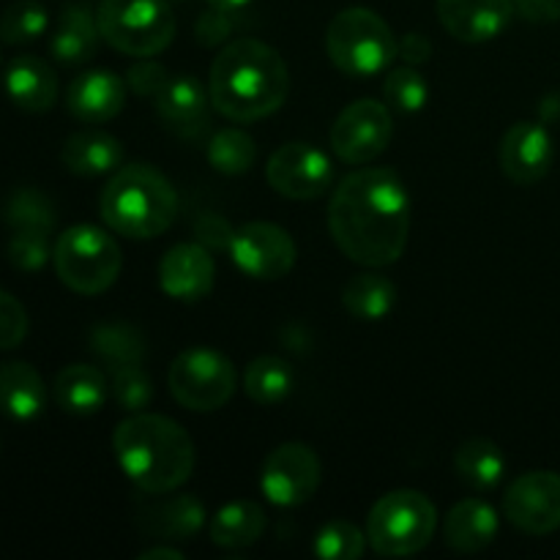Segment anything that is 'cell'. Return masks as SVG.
Returning a JSON list of instances; mask_svg holds the SVG:
<instances>
[{
	"label": "cell",
	"instance_id": "obj_1",
	"mask_svg": "<svg viewBox=\"0 0 560 560\" xmlns=\"http://www.w3.org/2000/svg\"><path fill=\"white\" fill-rule=\"evenodd\" d=\"M328 230L348 260L386 268L402 257L410 235V195L388 167L350 173L328 202Z\"/></svg>",
	"mask_w": 560,
	"mask_h": 560
},
{
	"label": "cell",
	"instance_id": "obj_2",
	"mask_svg": "<svg viewBox=\"0 0 560 560\" xmlns=\"http://www.w3.org/2000/svg\"><path fill=\"white\" fill-rule=\"evenodd\" d=\"M290 71L282 55L260 38H235L213 58L208 74L211 107L233 124H255L284 104Z\"/></svg>",
	"mask_w": 560,
	"mask_h": 560
},
{
	"label": "cell",
	"instance_id": "obj_3",
	"mask_svg": "<svg viewBox=\"0 0 560 560\" xmlns=\"http://www.w3.org/2000/svg\"><path fill=\"white\" fill-rule=\"evenodd\" d=\"M113 452L126 479L145 495H167L191 479L195 441L178 421L159 413H131L113 432Z\"/></svg>",
	"mask_w": 560,
	"mask_h": 560
},
{
	"label": "cell",
	"instance_id": "obj_4",
	"mask_svg": "<svg viewBox=\"0 0 560 560\" xmlns=\"http://www.w3.org/2000/svg\"><path fill=\"white\" fill-rule=\"evenodd\" d=\"M104 224L126 238H156L178 213L173 184L151 164H126L113 173L98 200Z\"/></svg>",
	"mask_w": 560,
	"mask_h": 560
},
{
	"label": "cell",
	"instance_id": "obj_5",
	"mask_svg": "<svg viewBox=\"0 0 560 560\" xmlns=\"http://www.w3.org/2000/svg\"><path fill=\"white\" fill-rule=\"evenodd\" d=\"M326 52L342 74L366 80L386 71L397 58V36L381 14L353 5L328 22Z\"/></svg>",
	"mask_w": 560,
	"mask_h": 560
},
{
	"label": "cell",
	"instance_id": "obj_6",
	"mask_svg": "<svg viewBox=\"0 0 560 560\" xmlns=\"http://www.w3.org/2000/svg\"><path fill=\"white\" fill-rule=\"evenodd\" d=\"M55 273L77 295H98L115 284L124 268L120 246L107 230L74 224L52 246Z\"/></svg>",
	"mask_w": 560,
	"mask_h": 560
},
{
	"label": "cell",
	"instance_id": "obj_7",
	"mask_svg": "<svg viewBox=\"0 0 560 560\" xmlns=\"http://www.w3.org/2000/svg\"><path fill=\"white\" fill-rule=\"evenodd\" d=\"M438 509L424 492L394 490L372 506L366 517V541L383 558L416 556L432 541Z\"/></svg>",
	"mask_w": 560,
	"mask_h": 560
},
{
	"label": "cell",
	"instance_id": "obj_8",
	"mask_svg": "<svg viewBox=\"0 0 560 560\" xmlns=\"http://www.w3.org/2000/svg\"><path fill=\"white\" fill-rule=\"evenodd\" d=\"M96 22L104 42L131 58H153L175 38V16L167 0H102Z\"/></svg>",
	"mask_w": 560,
	"mask_h": 560
},
{
	"label": "cell",
	"instance_id": "obj_9",
	"mask_svg": "<svg viewBox=\"0 0 560 560\" xmlns=\"http://www.w3.org/2000/svg\"><path fill=\"white\" fill-rule=\"evenodd\" d=\"M167 386L180 408L211 413L233 399L238 375L233 361L219 350L189 348L170 364Z\"/></svg>",
	"mask_w": 560,
	"mask_h": 560
},
{
	"label": "cell",
	"instance_id": "obj_10",
	"mask_svg": "<svg viewBox=\"0 0 560 560\" xmlns=\"http://www.w3.org/2000/svg\"><path fill=\"white\" fill-rule=\"evenodd\" d=\"M320 476L323 468L315 448L306 443H282L262 459L260 490L273 506L295 509L312 501L320 487Z\"/></svg>",
	"mask_w": 560,
	"mask_h": 560
},
{
	"label": "cell",
	"instance_id": "obj_11",
	"mask_svg": "<svg viewBox=\"0 0 560 560\" xmlns=\"http://www.w3.org/2000/svg\"><path fill=\"white\" fill-rule=\"evenodd\" d=\"M394 137L392 113L383 102L359 98L337 115L331 126V151L345 164H370L381 156Z\"/></svg>",
	"mask_w": 560,
	"mask_h": 560
},
{
	"label": "cell",
	"instance_id": "obj_12",
	"mask_svg": "<svg viewBox=\"0 0 560 560\" xmlns=\"http://www.w3.org/2000/svg\"><path fill=\"white\" fill-rule=\"evenodd\" d=\"M228 252L241 273L260 282H277L288 277L299 255L288 230L273 222L241 224L230 233Z\"/></svg>",
	"mask_w": 560,
	"mask_h": 560
},
{
	"label": "cell",
	"instance_id": "obj_13",
	"mask_svg": "<svg viewBox=\"0 0 560 560\" xmlns=\"http://www.w3.org/2000/svg\"><path fill=\"white\" fill-rule=\"evenodd\" d=\"M266 178L288 200H317L331 189V159L312 142H288L266 164Z\"/></svg>",
	"mask_w": 560,
	"mask_h": 560
},
{
	"label": "cell",
	"instance_id": "obj_14",
	"mask_svg": "<svg viewBox=\"0 0 560 560\" xmlns=\"http://www.w3.org/2000/svg\"><path fill=\"white\" fill-rule=\"evenodd\" d=\"M503 514L528 536H547L560 528V476L530 470L514 479L503 495Z\"/></svg>",
	"mask_w": 560,
	"mask_h": 560
},
{
	"label": "cell",
	"instance_id": "obj_15",
	"mask_svg": "<svg viewBox=\"0 0 560 560\" xmlns=\"http://www.w3.org/2000/svg\"><path fill=\"white\" fill-rule=\"evenodd\" d=\"M556 145H552L550 131L536 120H520L509 126L498 145V162L503 175L517 186H534L550 173Z\"/></svg>",
	"mask_w": 560,
	"mask_h": 560
},
{
	"label": "cell",
	"instance_id": "obj_16",
	"mask_svg": "<svg viewBox=\"0 0 560 560\" xmlns=\"http://www.w3.org/2000/svg\"><path fill=\"white\" fill-rule=\"evenodd\" d=\"M217 282V262L202 244H178L159 262V284L164 295L184 304L206 299Z\"/></svg>",
	"mask_w": 560,
	"mask_h": 560
},
{
	"label": "cell",
	"instance_id": "obj_17",
	"mask_svg": "<svg viewBox=\"0 0 560 560\" xmlns=\"http://www.w3.org/2000/svg\"><path fill=\"white\" fill-rule=\"evenodd\" d=\"M514 16V0H438V20L448 36L485 44L501 36Z\"/></svg>",
	"mask_w": 560,
	"mask_h": 560
},
{
	"label": "cell",
	"instance_id": "obj_18",
	"mask_svg": "<svg viewBox=\"0 0 560 560\" xmlns=\"http://www.w3.org/2000/svg\"><path fill=\"white\" fill-rule=\"evenodd\" d=\"M126 104V82L115 71H85L66 91V107L82 124H107Z\"/></svg>",
	"mask_w": 560,
	"mask_h": 560
},
{
	"label": "cell",
	"instance_id": "obj_19",
	"mask_svg": "<svg viewBox=\"0 0 560 560\" xmlns=\"http://www.w3.org/2000/svg\"><path fill=\"white\" fill-rule=\"evenodd\" d=\"M153 104H156V113L162 118V124L173 135L191 140V137H200L206 131L211 96L191 77H173L162 88V93L153 98Z\"/></svg>",
	"mask_w": 560,
	"mask_h": 560
},
{
	"label": "cell",
	"instance_id": "obj_20",
	"mask_svg": "<svg viewBox=\"0 0 560 560\" xmlns=\"http://www.w3.org/2000/svg\"><path fill=\"white\" fill-rule=\"evenodd\" d=\"M3 88L11 102L25 113H47L58 102V77L47 60L20 55L3 74Z\"/></svg>",
	"mask_w": 560,
	"mask_h": 560
},
{
	"label": "cell",
	"instance_id": "obj_21",
	"mask_svg": "<svg viewBox=\"0 0 560 560\" xmlns=\"http://www.w3.org/2000/svg\"><path fill=\"white\" fill-rule=\"evenodd\" d=\"M498 512L481 498H465L457 506H452L446 523H443V536L452 550L470 556L481 552L495 541L498 536Z\"/></svg>",
	"mask_w": 560,
	"mask_h": 560
},
{
	"label": "cell",
	"instance_id": "obj_22",
	"mask_svg": "<svg viewBox=\"0 0 560 560\" xmlns=\"http://www.w3.org/2000/svg\"><path fill=\"white\" fill-rule=\"evenodd\" d=\"M47 408V386L27 361L0 364V410L14 421H33Z\"/></svg>",
	"mask_w": 560,
	"mask_h": 560
},
{
	"label": "cell",
	"instance_id": "obj_23",
	"mask_svg": "<svg viewBox=\"0 0 560 560\" xmlns=\"http://www.w3.org/2000/svg\"><path fill=\"white\" fill-rule=\"evenodd\" d=\"M60 162L69 173L85 178L107 175L124 164V145L107 131H77L60 148Z\"/></svg>",
	"mask_w": 560,
	"mask_h": 560
},
{
	"label": "cell",
	"instance_id": "obj_24",
	"mask_svg": "<svg viewBox=\"0 0 560 560\" xmlns=\"http://www.w3.org/2000/svg\"><path fill=\"white\" fill-rule=\"evenodd\" d=\"M58 408L74 416H93L104 408L109 397V383L104 372L93 364H69L58 372L52 386Z\"/></svg>",
	"mask_w": 560,
	"mask_h": 560
},
{
	"label": "cell",
	"instance_id": "obj_25",
	"mask_svg": "<svg viewBox=\"0 0 560 560\" xmlns=\"http://www.w3.org/2000/svg\"><path fill=\"white\" fill-rule=\"evenodd\" d=\"M98 38H102V31H98L96 16L82 5H66L58 16L49 49L58 63L80 66L96 55Z\"/></svg>",
	"mask_w": 560,
	"mask_h": 560
},
{
	"label": "cell",
	"instance_id": "obj_26",
	"mask_svg": "<svg viewBox=\"0 0 560 560\" xmlns=\"http://www.w3.org/2000/svg\"><path fill=\"white\" fill-rule=\"evenodd\" d=\"M206 525V506L195 495H175L142 512V528L164 541H191Z\"/></svg>",
	"mask_w": 560,
	"mask_h": 560
},
{
	"label": "cell",
	"instance_id": "obj_27",
	"mask_svg": "<svg viewBox=\"0 0 560 560\" xmlns=\"http://www.w3.org/2000/svg\"><path fill=\"white\" fill-rule=\"evenodd\" d=\"M266 534V512L255 501H233L211 520V539L224 550L252 547Z\"/></svg>",
	"mask_w": 560,
	"mask_h": 560
},
{
	"label": "cell",
	"instance_id": "obj_28",
	"mask_svg": "<svg viewBox=\"0 0 560 560\" xmlns=\"http://www.w3.org/2000/svg\"><path fill=\"white\" fill-rule=\"evenodd\" d=\"M454 470L474 490H495L506 474V459L490 438H470L454 454Z\"/></svg>",
	"mask_w": 560,
	"mask_h": 560
},
{
	"label": "cell",
	"instance_id": "obj_29",
	"mask_svg": "<svg viewBox=\"0 0 560 560\" xmlns=\"http://www.w3.org/2000/svg\"><path fill=\"white\" fill-rule=\"evenodd\" d=\"M342 304L359 320H383L397 304V284L375 271L355 273L342 290Z\"/></svg>",
	"mask_w": 560,
	"mask_h": 560
},
{
	"label": "cell",
	"instance_id": "obj_30",
	"mask_svg": "<svg viewBox=\"0 0 560 560\" xmlns=\"http://www.w3.org/2000/svg\"><path fill=\"white\" fill-rule=\"evenodd\" d=\"M295 386V372L279 355H260L244 370V392L257 405H279L290 397Z\"/></svg>",
	"mask_w": 560,
	"mask_h": 560
},
{
	"label": "cell",
	"instance_id": "obj_31",
	"mask_svg": "<svg viewBox=\"0 0 560 560\" xmlns=\"http://www.w3.org/2000/svg\"><path fill=\"white\" fill-rule=\"evenodd\" d=\"M91 350L107 370H118V366L142 364L145 355V339L129 323H102L91 331Z\"/></svg>",
	"mask_w": 560,
	"mask_h": 560
},
{
	"label": "cell",
	"instance_id": "obj_32",
	"mask_svg": "<svg viewBox=\"0 0 560 560\" xmlns=\"http://www.w3.org/2000/svg\"><path fill=\"white\" fill-rule=\"evenodd\" d=\"M3 219L14 233H44L55 230V206L42 189L22 186L9 195L3 206Z\"/></svg>",
	"mask_w": 560,
	"mask_h": 560
},
{
	"label": "cell",
	"instance_id": "obj_33",
	"mask_svg": "<svg viewBox=\"0 0 560 560\" xmlns=\"http://www.w3.org/2000/svg\"><path fill=\"white\" fill-rule=\"evenodd\" d=\"M208 162L222 175H244L255 167L257 145L246 131L222 129L208 142Z\"/></svg>",
	"mask_w": 560,
	"mask_h": 560
},
{
	"label": "cell",
	"instance_id": "obj_34",
	"mask_svg": "<svg viewBox=\"0 0 560 560\" xmlns=\"http://www.w3.org/2000/svg\"><path fill=\"white\" fill-rule=\"evenodd\" d=\"M49 25L47 9L38 0H14L0 14V38L5 44L36 42Z\"/></svg>",
	"mask_w": 560,
	"mask_h": 560
},
{
	"label": "cell",
	"instance_id": "obj_35",
	"mask_svg": "<svg viewBox=\"0 0 560 560\" xmlns=\"http://www.w3.org/2000/svg\"><path fill=\"white\" fill-rule=\"evenodd\" d=\"M366 534L348 520L326 523L315 536V556L323 560H359L366 550Z\"/></svg>",
	"mask_w": 560,
	"mask_h": 560
},
{
	"label": "cell",
	"instance_id": "obj_36",
	"mask_svg": "<svg viewBox=\"0 0 560 560\" xmlns=\"http://www.w3.org/2000/svg\"><path fill=\"white\" fill-rule=\"evenodd\" d=\"M383 96L399 113H419L430 98V88L413 66H399V69L388 71L383 80Z\"/></svg>",
	"mask_w": 560,
	"mask_h": 560
},
{
	"label": "cell",
	"instance_id": "obj_37",
	"mask_svg": "<svg viewBox=\"0 0 560 560\" xmlns=\"http://www.w3.org/2000/svg\"><path fill=\"white\" fill-rule=\"evenodd\" d=\"M109 394H113L115 402H118L126 413H140V410H145L148 405H151L153 383L140 364L118 366V370H113Z\"/></svg>",
	"mask_w": 560,
	"mask_h": 560
},
{
	"label": "cell",
	"instance_id": "obj_38",
	"mask_svg": "<svg viewBox=\"0 0 560 560\" xmlns=\"http://www.w3.org/2000/svg\"><path fill=\"white\" fill-rule=\"evenodd\" d=\"M5 257L20 271H38L47 266L52 257V246H49V235L44 233H14L5 246Z\"/></svg>",
	"mask_w": 560,
	"mask_h": 560
},
{
	"label": "cell",
	"instance_id": "obj_39",
	"mask_svg": "<svg viewBox=\"0 0 560 560\" xmlns=\"http://www.w3.org/2000/svg\"><path fill=\"white\" fill-rule=\"evenodd\" d=\"M27 328H31V320L20 299L0 290V350L20 348L27 337Z\"/></svg>",
	"mask_w": 560,
	"mask_h": 560
},
{
	"label": "cell",
	"instance_id": "obj_40",
	"mask_svg": "<svg viewBox=\"0 0 560 560\" xmlns=\"http://www.w3.org/2000/svg\"><path fill=\"white\" fill-rule=\"evenodd\" d=\"M167 82L170 74L164 71V66L151 58H140L129 71H126V85L142 98H156Z\"/></svg>",
	"mask_w": 560,
	"mask_h": 560
},
{
	"label": "cell",
	"instance_id": "obj_41",
	"mask_svg": "<svg viewBox=\"0 0 560 560\" xmlns=\"http://www.w3.org/2000/svg\"><path fill=\"white\" fill-rule=\"evenodd\" d=\"M233 11H224V9H217V5H211V9L206 11V14H200V20H197V42L202 44V47H217V44H224L230 38V33H233Z\"/></svg>",
	"mask_w": 560,
	"mask_h": 560
},
{
	"label": "cell",
	"instance_id": "obj_42",
	"mask_svg": "<svg viewBox=\"0 0 560 560\" xmlns=\"http://www.w3.org/2000/svg\"><path fill=\"white\" fill-rule=\"evenodd\" d=\"M514 11L528 22H558L560 0H514Z\"/></svg>",
	"mask_w": 560,
	"mask_h": 560
},
{
	"label": "cell",
	"instance_id": "obj_43",
	"mask_svg": "<svg viewBox=\"0 0 560 560\" xmlns=\"http://www.w3.org/2000/svg\"><path fill=\"white\" fill-rule=\"evenodd\" d=\"M397 55L402 60H408L410 66H421L430 60L432 42L424 33H408V36H402V42H397Z\"/></svg>",
	"mask_w": 560,
	"mask_h": 560
},
{
	"label": "cell",
	"instance_id": "obj_44",
	"mask_svg": "<svg viewBox=\"0 0 560 560\" xmlns=\"http://www.w3.org/2000/svg\"><path fill=\"white\" fill-rule=\"evenodd\" d=\"M140 560H184V552L175 550L173 545H167V547H151V550L142 552Z\"/></svg>",
	"mask_w": 560,
	"mask_h": 560
},
{
	"label": "cell",
	"instance_id": "obj_45",
	"mask_svg": "<svg viewBox=\"0 0 560 560\" xmlns=\"http://www.w3.org/2000/svg\"><path fill=\"white\" fill-rule=\"evenodd\" d=\"M211 5H217V9H224V11H238L244 9V5H249L252 0H208Z\"/></svg>",
	"mask_w": 560,
	"mask_h": 560
}]
</instances>
